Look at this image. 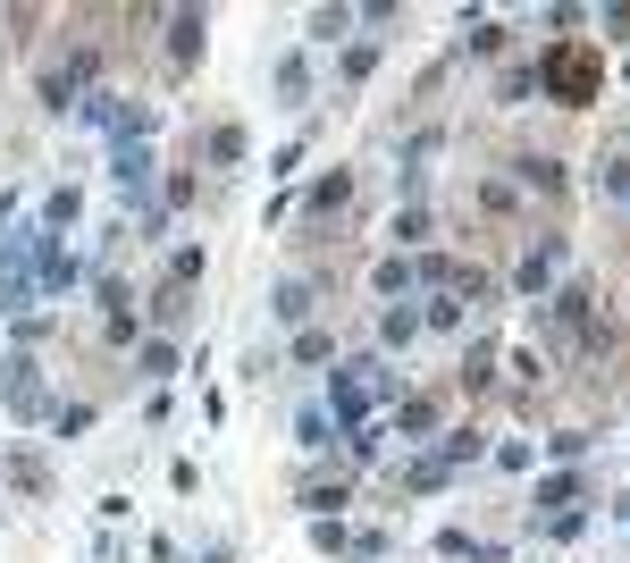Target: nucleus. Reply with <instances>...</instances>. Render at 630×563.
<instances>
[{"mask_svg":"<svg viewBox=\"0 0 630 563\" xmlns=\"http://www.w3.org/2000/svg\"><path fill=\"white\" fill-rule=\"evenodd\" d=\"M597 76H605L597 42H555V51L538 60V85L564 101V110H589V101H597Z\"/></svg>","mask_w":630,"mask_h":563,"instance_id":"nucleus-1","label":"nucleus"},{"mask_svg":"<svg viewBox=\"0 0 630 563\" xmlns=\"http://www.w3.org/2000/svg\"><path fill=\"white\" fill-rule=\"evenodd\" d=\"M93 67H101V42H76L67 60H51L42 76H34V93H42V110H67V101L93 85Z\"/></svg>","mask_w":630,"mask_h":563,"instance_id":"nucleus-2","label":"nucleus"},{"mask_svg":"<svg viewBox=\"0 0 630 563\" xmlns=\"http://www.w3.org/2000/svg\"><path fill=\"white\" fill-rule=\"evenodd\" d=\"M202 34H211V17H202V9H177V17H168V67H177V76L202 60Z\"/></svg>","mask_w":630,"mask_h":563,"instance_id":"nucleus-3","label":"nucleus"},{"mask_svg":"<svg viewBox=\"0 0 630 563\" xmlns=\"http://www.w3.org/2000/svg\"><path fill=\"white\" fill-rule=\"evenodd\" d=\"M513 177H521V186H538V193H564V160H546V152H521V160H513Z\"/></svg>","mask_w":630,"mask_h":563,"instance_id":"nucleus-4","label":"nucleus"},{"mask_svg":"<svg viewBox=\"0 0 630 563\" xmlns=\"http://www.w3.org/2000/svg\"><path fill=\"white\" fill-rule=\"evenodd\" d=\"M345 202H353V177H345V168H337V177H319V186H312V227H319V220H337Z\"/></svg>","mask_w":630,"mask_h":563,"instance_id":"nucleus-5","label":"nucleus"},{"mask_svg":"<svg viewBox=\"0 0 630 563\" xmlns=\"http://www.w3.org/2000/svg\"><path fill=\"white\" fill-rule=\"evenodd\" d=\"M463 387H471V396L496 387V345H471V353H463Z\"/></svg>","mask_w":630,"mask_h":563,"instance_id":"nucleus-6","label":"nucleus"},{"mask_svg":"<svg viewBox=\"0 0 630 563\" xmlns=\"http://www.w3.org/2000/svg\"><path fill=\"white\" fill-rule=\"evenodd\" d=\"M9 479H17L26 497H51V471H42V454H9Z\"/></svg>","mask_w":630,"mask_h":563,"instance_id":"nucleus-7","label":"nucleus"},{"mask_svg":"<svg viewBox=\"0 0 630 563\" xmlns=\"http://www.w3.org/2000/svg\"><path fill=\"white\" fill-rule=\"evenodd\" d=\"M211 160L236 168V160H244V126H211Z\"/></svg>","mask_w":630,"mask_h":563,"instance_id":"nucleus-8","label":"nucleus"},{"mask_svg":"<svg viewBox=\"0 0 630 563\" xmlns=\"http://www.w3.org/2000/svg\"><path fill=\"white\" fill-rule=\"evenodd\" d=\"M597 186H605V193H630V152H614V160H597Z\"/></svg>","mask_w":630,"mask_h":563,"instance_id":"nucleus-9","label":"nucleus"},{"mask_svg":"<svg viewBox=\"0 0 630 563\" xmlns=\"http://www.w3.org/2000/svg\"><path fill=\"white\" fill-rule=\"evenodd\" d=\"M168 371H177V345L152 337V345H143V378H168Z\"/></svg>","mask_w":630,"mask_h":563,"instance_id":"nucleus-10","label":"nucleus"},{"mask_svg":"<svg viewBox=\"0 0 630 563\" xmlns=\"http://www.w3.org/2000/svg\"><path fill=\"white\" fill-rule=\"evenodd\" d=\"M345 26H353V9H312V34H319V42H337Z\"/></svg>","mask_w":630,"mask_h":563,"instance_id":"nucleus-11","label":"nucleus"},{"mask_svg":"<svg viewBox=\"0 0 630 563\" xmlns=\"http://www.w3.org/2000/svg\"><path fill=\"white\" fill-rule=\"evenodd\" d=\"M303 504H312V513H328V504H345V479H312V488H303Z\"/></svg>","mask_w":630,"mask_h":563,"instance_id":"nucleus-12","label":"nucleus"},{"mask_svg":"<svg viewBox=\"0 0 630 563\" xmlns=\"http://www.w3.org/2000/svg\"><path fill=\"white\" fill-rule=\"evenodd\" d=\"M312 312V286H278V320H303Z\"/></svg>","mask_w":630,"mask_h":563,"instance_id":"nucleus-13","label":"nucleus"},{"mask_svg":"<svg viewBox=\"0 0 630 563\" xmlns=\"http://www.w3.org/2000/svg\"><path fill=\"white\" fill-rule=\"evenodd\" d=\"M404 429H438V396H412V404H404Z\"/></svg>","mask_w":630,"mask_h":563,"instance_id":"nucleus-14","label":"nucleus"},{"mask_svg":"<svg viewBox=\"0 0 630 563\" xmlns=\"http://www.w3.org/2000/svg\"><path fill=\"white\" fill-rule=\"evenodd\" d=\"M328 345H337L328 328H303V337H294V353H303V362H328Z\"/></svg>","mask_w":630,"mask_h":563,"instance_id":"nucleus-15","label":"nucleus"},{"mask_svg":"<svg viewBox=\"0 0 630 563\" xmlns=\"http://www.w3.org/2000/svg\"><path fill=\"white\" fill-rule=\"evenodd\" d=\"M378 337H387V345H412V337H420V320H412V312H387V328H378Z\"/></svg>","mask_w":630,"mask_h":563,"instance_id":"nucleus-16","label":"nucleus"},{"mask_svg":"<svg viewBox=\"0 0 630 563\" xmlns=\"http://www.w3.org/2000/svg\"><path fill=\"white\" fill-rule=\"evenodd\" d=\"M605 42H630V9H605Z\"/></svg>","mask_w":630,"mask_h":563,"instance_id":"nucleus-17","label":"nucleus"}]
</instances>
